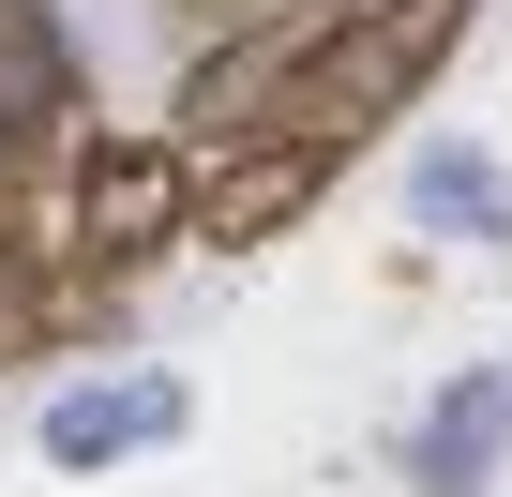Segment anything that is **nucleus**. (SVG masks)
Returning <instances> with one entry per match:
<instances>
[{"instance_id": "nucleus-1", "label": "nucleus", "mask_w": 512, "mask_h": 497, "mask_svg": "<svg viewBox=\"0 0 512 497\" xmlns=\"http://www.w3.org/2000/svg\"><path fill=\"white\" fill-rule=\"evenodd\" d=\"M482 31V0H287V61L241 106V136H302V151H377ZM226 136V151H241Z\"/></svg>"}, {"instance_id": "nucleus-2", "label": "nucleus", "mask_w": 512, "mask_h": 497, "mask_svg": "<svg viewBox=\"0 0 512 497\" xmlns=\"http://www.w3.org/2000/svg\"><path fill=\"white\" fill-rule=\"evenodd\" d=\"M181 196H196V151L181 136H76L61 151V257L91 287H136L181 241Z\"/></svg>"}, {"instance_id": "nucleus-3", "label": "nucleus", "mask_w": 512, "mask_h": 497, "mask_svg": "<svg viewBox=\"0 0 512 497\" xmlns=\"http://www.w3.org/2000/svg\"><path fill=\"white\" fill-rule=\"evenodd\" d=\"M91 136V46L61 0H0V181H61Z\"/></svg>"}, {"instance_id": "nucleus-4", "label": "nucleus", "mask_w": 512, "mask_h": 497, "mask_svg": "<svg viewBox=\"0 0 512 497\" xmlns=\"http://www.w3.org/2000/svg\"><path fill=\"white\" fill-rule=\"evenodd\" d=\"M332 181H347V151H302V136H241V151H196L181 241H211V257H256V241H287V226H302Z\"/></svg>"}, {"instance_id": "nucleus-5", "label": "nucleus", "mask_w": 512, "mask_h": 497, "mask_svg": "<svg viewBox=\"0 0 512 497\" xmlns=\"http://www.w3.org/2000/svg\"><path fill=\"white\" fill-rule=\"evenodd\" d=\"M106 317H121V287H91V272L61 257V226H46V196H31V181H0V362L91 347Z\"/></svg>"}, {"instance_id": "nucleus-6", "label": "nucleus", "mask_w": 512, "mask_h": 497, "mask_svg": "<svg viewBox=\"0 0 512 497\" xmlns=\"http://www.w3.org/2000/svg\"><path fill=\"white\" fill-rule=\"evenodd\" d=\"M181 422H196V392H181L166 362H121V377H76V392H46V422H31V437H46V467H61V482H91V467H136V452H166Z\"/></svg>"}, {"instance_id": "nucleus-7", "label": "nucleus", "mask_w": 512, "mask_h": 497, "mask_svg": "<svg viewBox=\"0 0 512 497\" xmlns=\"http://www.w3.org/2000/svg\"><path fill=\"white\" fill-rule=\"evenodd\" d=\"M392 467H407V497H482V482L512 467V377H497V362L437 377V392H422V422L392 437Z\"/></svg>"}, {"instance_id": "nucleus-8", "label": "nucleus", "mask_w": 512, "mask_h": 497, "mask_svg": "<svg viewBox=\"0 0 512 497\" xmlns=\"http://www.w3.org/2000/svg\"><path fill=\"white\" fill-rule=\"evenodd\" d=\"M407 211H422L437 241H467V257L512 241V181H497V151H467V136H437V151L407 166Z\"/></svg>"}, {"instance_id": "nucleus-9", "label": "nucleus", "mask_w": 512, "mask_h": 497, "mask_svg": "<svg viewBox=\"0 0 512 497\" xmlns=\"http://www.w3.org/2000/svg\"><path fill=\"white\" fill-rule=\"evenodd\" d=\"M181 31H226V16H272V0H166Z\"/></svg>"}, {"instance_id": "nucleus-10", "label": "nucleus", "mask_w": 512, "mask_h": 497, "mask_svg": "<svg viewBox=\"0 0 512 497\" xmlns=\"http://www.w3.org/2000/svg\"><path fill=\"white\" fill-rule=\"evenodd\" d=\"M497 377H512V362H497Z\"/></svg>"}]
</instances>
